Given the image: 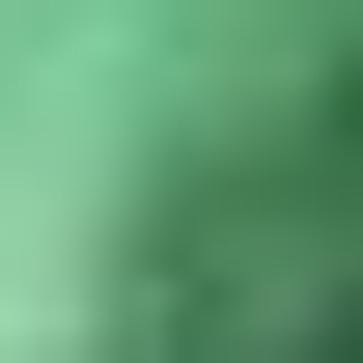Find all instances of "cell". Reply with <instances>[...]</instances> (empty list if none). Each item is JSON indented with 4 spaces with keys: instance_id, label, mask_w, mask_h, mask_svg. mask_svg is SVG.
Segmentation results:
<instances>
[{
    "instance_id": "1",
    "label": "cell",
    "mask_w": 363,
    "mask_h": 363,
    "mask_svg": "<svg viewBox=\"0 0 363 363\" xmlns=\"http://www.w3.org/2000/svg\"><path fill=\"white\" fill-rule=\"evenodd\" d=\"M335 363H363V335H335Z\"/></svg>"
}]
</instances>
